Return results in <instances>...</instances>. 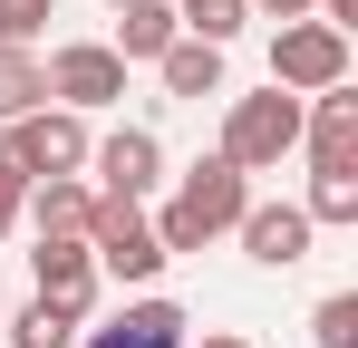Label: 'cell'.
I'll return each instance as SVG.
<instances>
[{"label":"cell","instance_id":"18","mask_svg":"<svg viewBox=\"0 0 358 348\" xmlns=\"http://www.w3.org/2000/svg\"><path fill=\"white\" fill-rule=\"evenodd\" d=\"M175 20H184V39H203V49H233V29L252 20L242 0H175Z\"/></svg>","mask_w":358,"mask_h":348},{"label":"cell","instance_id":"6","mask_svg":"<svg viewBox=\"0 0 358 348\" xmlns=\"http://www.w3.org/2000/svg\"><path fill=\"white\" fill-rule=\"evenodd\" d=\"M39 78H49V97H59L68 116H97V107L126 97V58L107 49V39H68V49H49Z\"/></svg>","mask_w":358,"mask_h":348},{"label":"cell","instance_id":"9","mask_svg":"<svg viewBox=\"0 0 358 348\" xmlns=\"http://www.w3.org/2000/svg\"><path fill=\"white\" fill-rule=\"evenodd\" d=\"M29 271H39V300H59L68 319L97 310V252H87V232H39Z\"/></svg>","mask_w":358,"mask_h":348},{"label":"cell","instance_id":"17","mask_svg":"<svg viewBox=\"0 0 358 348\" xmlns=\"http://www.w3.org/2000/svg\"><path fill=\"white\" fill-rule=\"evenodd\" d=\"M310 232H329V223H358V165H339V174H310Z\"/></svg>","mask_w":358,"mask_h":348},{"label":"cell","instance_id":"26","mask_svg":"<svg viewBox=\"0 0 358 348\" xmlns=\"http://www.w3.org/2000/svg\"><path fill=\"white\" fill-rule=\"evenodd\" d=\"M0 310H10V300H0Z\"/></svg>","mask_w":358,"mask_h":348},{"label":"cell","instance_id":"23","mask_svg":"<svg viewBox=\"0 0 358 348\" xmlns=\"http://www.w3.org/2000/svg\"><path fill=\"white\" fill-rule=\"evenodd\" d=\"M242 10H262V20H310V0H242Z\"/></svg>","mask_w":358,"mask_h":348},{"label":"cell","instance_id":"25","mask_svg":"<svg viewBox=\"0 0 358 348\" xmlns=\"http://www.w3.org/2000/svg\"><path fill=\"white\" fill-rule=\"evenodd\" d=\"M107 10H126V0H107Z\"/></svg>","mask_w":358,"mask_h":348},{"label":"cell","instance_id":"2","mask_svg":"<svg viewBox=\"0 0 358 348\" xmlns=\"http://www.w3.org/2000/svg\"><path fill=\"white\" fill-rule=\"evenodd\" d=\"M213 155H223V165H242V174H281V155H300V97H291V87L233 97L223 145H213Z\"/></svg>","mask_w":358,"mask_h":348},{"label":"cell","instance_id":"1","mask_svg":"<svg viewBox=\"0 0 358 348\" xmlns=\"http://www.w3.org/2000/svg\"><path fill=\"white\" fill-rule=\"evenodd\" d=\"M242 203H252V174L223 165V155H203V165H184L175 203H165V223H155V242L165 252H203V242H223V232L242 223Z\"/></svg>","mask_w":358,"mask_h":348},{"label":"cell","instance_id":"14","mask_svg":"<svg viewBox=\"0 0 358 348\" xmlns=\"http://www.w3.org/2000/svg\"><path fill=\"white\" fill-rule=\"evenodd\" d=\"M155 78H165V97L203 107V97H223V49H203V39H175V49L155 58Z\"/></svg>","mask_w":358,"mask_h":348},{"label":"cell","instance_id":"3","mask_svg":"<svg viewBox=\"0 0 358 348\" xmlns=\"http://www.w3.org/2000/svg\"><path fill=\"white\" fill-rule=\"evenodd\" d=\"M87 252H97V281H126V290H145L175 252L155 242V223L136 213V203H107L97 194V213H87Z\"/></svg>","mask_w":358,"mask_h":348},{"label":"cell","instance_id":"5","mask_svg":"<svg viewBox=\"0 0 358 348\" xmlns=\"http://www.w3.org/2000/svg\"><path fill=\"white\" fill-rule=\"evenodd\" d=\"M339 78H349V39H339L329 20H281V29H271V87L320 97V87H339Z\"/></svg>","mask_w":358,"mask_h":348},{"label":"cell","instance_id":"16","mask_svg":"<svg viewBox=\"0 0 358 348\" xmlns=\"http://www.w3.org/2000/svg\"><path fill=\"white\" fill-rule=\"evenodd\" d=\"M29 107H49L39 58H29V49H0V126H10V116H29Z\"/></svg>","mask_w":358,"mask_h":348},{"label":"cell","instance_id":"11","mask_svg":"<svg viewBox=\"0 0 358 348\" xmlns=\"http://www.w3.org/2000/svg\"><path fill=\"white\" fill-rule=\"evenodd\" d=\"M184 339H194V319H184L175 300H155V290L126 300L107 329H78V348H184Z\"/></svg>","mask_w":358,"mask_h":348},{"label":"cell","instance_id":"19","mask_svg":"<svg viewBox=\"0 0 358 348\" xmlns=\"http://www.w3.org/2000/svg\"><path fill=\"white\" fill-rule=\"evenodd\" d=\"M310 348H358V290H329L310 310Z\"/></svg>","mask_w":358,"mask_h":348},{"label":"cell","instance_id":"24","mask_svg":"<svg viewBox=\"0 0 358 348\" xmlns=\"http://www.w3.org/2000/svg\"><path fill=\"white\" fill-rule=\"evenodd\" d=\"M184 348H252L242 329H203V339H184Z\"/></svg>","mask_w":358,"mask_h":348},{"label":"cell","instance_id":"7","mask_svg":"<svg viewBox=\"0 0 358 348\" xmlns=\"http://www.w3.org/2000/svg\"><path fill=\"white\" fill-rule=\"evenodd\" d=\"M87 174H97V194H107V203H145V194L165 184V145H155L145 126H117V136H97V145H87Z\"/></svg>","mask_w":358,"mask_h":348},{"label":"cell","instance_id":"15","mask_svg":"<svg viewBox=\"0 0 358 348\" xmlns=\"http://www.w3.org/2000/svg\"><path fill=\"white\" fill-rule=\"evenodd\" d=\"M0 329H10V348H78L87 319H68L59 300H29V310H0Z\"/></svg>","mask_w":358,"mask_h":348},{"label":"cell","instance_id":"4","mask_svg":"<svg viewBox=\"0 0 358 348\" xmlns=\"http://www.w3.org/2000/svg\"><path fill=\"white\" fill-rule=\"evenodd\" d=\"M87 145H97L87 116H68V107H29V116L0 126V155L29 174V184H39V174H87Z\"/></svg>","mask_w":358,"mask_h":348},{"label":"cell","instance_id":"22","mask_svg":"<svg viewBox=\"0 0 358 348\" xmlns=\"http://www.w3.org/2000/svg\"><path fill=\"white\" fill-rule=\"evenodd\" d=\"M310 10H320V20H329L339 39H349V29H358V0H310Z\"/></svg>","mask_w":358,"mask_h":348},{"label":"cell","instance_id":"21","mask_svg":"<svg viewBox=\"0 0 358 348\" xmlns=\"http://www.w3.org/2000/svg\"><path fill=\"white\" fill-rule=\"evenodd\" d=\"M20 194H29V174L0 155V242H10V223H20Z\"/></svg>","mask_w":358,"mask_h":348},{"label":"cell","instance_id":"13","mask_svg":"<svg viewBox=\"0 0 358 348\" xmlns=\"http://www.w3.org/2000/svg\"><path fill=\"white\" fill-rule=\"evenodd\" d=\"M175 39H184L175 0H126V10H117V39H107V49H117L126 68H136V58H165Z\"/></svg>","mask_w":358,"mask_h":348},{"label":"cell","instance_id":"8","mask_svg":"<svg viewBox=\"0 0 358 348\" xmlns=\"http://www.w3.org/2000/svg\"><path fill=\"white\" fill-rule=\"evenodd\" d=\"M300 155H310V174L358 165V87H349V78L320 87V97H300Z\"/></svg>","mask_w":358,"mask_h":348},{"label":"cell","instance_id":"10","mask_svg":"<svg viewBox=\"0 0 358 348\" xmlns=\"http://www.w3.org/2000/svg\"><path fill=\"white\" fill-rule=\"evenodd\" d=\"M233 232H242V252H252L262 271H291V261H310V242H320L300 203H242Z\"/></svg>","mask_w":358,"mask_h":348},{"label":"cell","instance_id":"12","mask_svg":"<svg viewBox=\"0 0 358 348\" xmlns=\"http://www.w3.org/2000/svg\"><path fill=\"white\" fill-rule=\"evenodd\" d=\"M87 213H97V194H87L78 174H39V184L20 194V223L29 232H87Z\"/></svg>","mask_w":358,"mask_h":348},{"label":"cell","instance_id":"20","mask_svg":"<svg viewBox=\"0 0 358 348\" xmlns=\"http://www.w3.org/2000/svg\"><path fill=\"white\" fill-rule=\"evenodd\" d=\"M49 20H59V0H0V49H29Z\"/></svg>","mask_w":358,"mask_h":348}]
</instances>
